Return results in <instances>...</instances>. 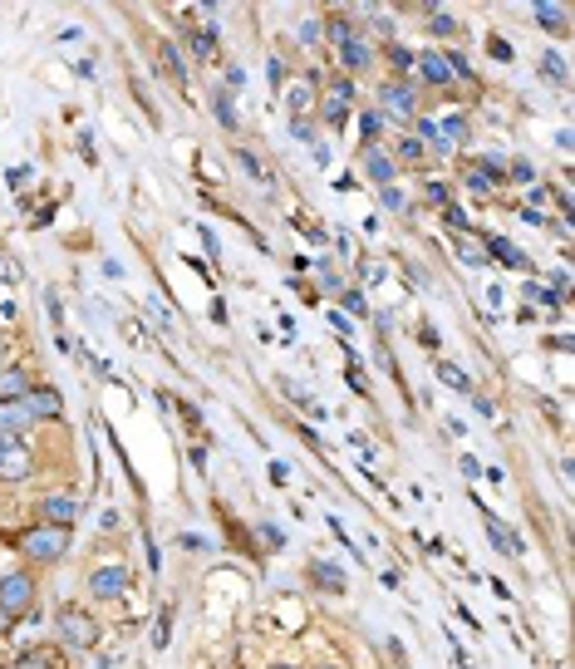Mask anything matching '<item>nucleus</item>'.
I'll return each mask as SVG.
<instances>
[{
  "label": "nucleus",
  "mask_w": 575,
  "mask_h": 669,
  "mask_svg": "<svg viewBox=\"0 0 575 669\" xmlns=\"http://www.w3.org/2000/svg\"><path fill=\"white\" fill-rule=\"evenodd\" d=\"M325 35H330V45H335V55H340V74H345V79L374 64V45L354 30L349 15H330V20H325Z\"/></svg>",
  "instance_id": "1"
},
{
  "label": "nucleus",
  "mask_w": 575,
  "mask_h": 669,
  "mask_svg": "<svg viewBox=\"0 0 575 669\" xmlns=\"http://www.w3.org/2000/svg\"><path fill=\"white\" fill-rule=\"evenodd\" d=\"M55 635L64 650H74V655H89V650H99V640H104V625L89 615L84 606H64L55 610Z\"/></svg>",
  "instance_id": "2"
},
{
  "label": "nucleus",
  "mask_w": 575,
  "mask_h": 669,
  "mask_svg": "<svg viewBox=\"0 0 575 669\" xmlns=\"http://www.w3.org/2000/svg\"><path fill=\"white\" fill-rule=\"evenodd\" d=\"M69 542H74V527L35 522V527H25V532H20V542H15V547L25 551L35 566H59V561L69 556Z\"/></svg>",
  "instance_id": "3"
},
{
  "label": "nucleus",
  "mask_w": 575,
  "mask_h": 669,
  "mask_svg": "<svg viewBox=\"0 0 575 669\" xmlns=\"http://www.w3.org/2000/svg\"><path fill=\"white\" fill-rule=\"evenodd\" d=\"M35 606H40V581L30 571H5L0 576V610L10 620H25V615H35Z\"/></svg>",
  "instance_id": "4"
},
{
  "label": "nucleus",
  "mask_w": 575,
  "mask_h": 669,
  "mask_svg": "<svg viewBox=\"0 0 575 669\" xmlns=\"http://www.w3.org/2000/svg\"><path fill=\"white\" fill-rule=\"evenodd\" d=\"M374 99H379V119H384V123H389V119H394V123H413V119H418V89H413L408 79H384Z\"/></svg>",
  "instance_id": "5"
},
{
  "label": "nucleus",
  "mask_w": 575,
  "mask_h": 669,
  "mask_svg": "<svg viewBox=\"0 0 575 669\" xmlns=\"http://www.w3.org/2000/svg\"><path fill=\"white\" fill-rule=\"evenodd\" d=\"M30 473H35V453H30V438L0 433V483H25Z\"/></svg>",
  "instance_id": "6"
},
{
  "label": "nucleus",
  "mask_w": 575,
  "mask_h": 669,
  "mask_svg": "<svg viewBox=\"0 0 575 669\" xmlns=\"http://www.w3.org/2000/svg\"><path fill=\"white\" fill-rule=\"evenodd\" d=\"M128 586H133V571H128L123 561H109V566H94V571H89V596L104 601V606H109V601H123Z\"/></svg>",
  "instance_id": "7"
},
{
  "label": "nucleus",
  "mask_w": 575,
  "mask_h": 669,
  "mask_svg": "<svg viewBox=\"0 0 575 669\" xmlns=\"http://www.w3.org/2000/svg\"><path fill=\"white\" fill-rule=\"evenodd\" d=\"M35 517H40V522H50V527H74V522H79V497H74L69 487L45 492V497L35 502Z\"/></svg>",
  "instance_id": "8"
},
{
  "label": "nucleus",
  "mask_w": 575,
  "mask_h": 669,
  "mask_svg": "<svg viewBox=\"0 0 575 669\" xmlns=\"http://www.w3.org/2000/svg\"><path fill=\"white\" fill-rule=\"evenodd\" d=\"M413 69H418V79L428 89H448L453 84V69L443 60V50H413Z\"/></svg>",
  "instance_id": "9"
},
{
  "label": "nucleus",
  "mask_w": 575,
  "mask_h": 669,
  "mask_svg": "<svg viewBox=\"0 0 575 669\" xmlns=\"http://www.w3.org/2000/svg\"><path fill=\"white\" fill-rule=\"evenodd\" d=\"M35 424H40V419H35V409H30L25 399H0V433H15V438H25Z\"/></svg>",
  "instance_id": "10"
},
{
  "label": "nucleus",
  "mask_w": 575,
  "mask_h": 669,
  "mask_svg": "<svg viewBox=\"0 0 575 669\" xmlns=\"http://www.w3.org/2000/svg\"><path fill=\"white\" fill-rule=\"evenodd\" d=\"M482 522H487V537H492V547H497V551H507L512 561H521V556H526V542H521V537L507 527V522H502V517H497V512H487V507H482Z\"/></svg>",
  "instance_id": "11"
},
{
  "label": "nucleus",
  "mask_w": 575,
  "mask_h": 669,
  "mask_svg": "<svg viewBox=\"0 0 575 669\" xmlns=\"http://www.w3.org/2000/svg\"><path fill=\"white\" fill-rule=\"evenodd\" d=\"M182 45L197 55V60H217V30L212 25H192V20H182Z\"/></svg>",
  "instance_id": "12"
},
{
  "label": "nucleus",
  "mask_w": 575,
  "mask_h": 669,
  "mask_svg": "<svg viewBox=\"0 0 575 669\" xmlns=\"http://www.w3.org/2000/svg\"><path fill=\"white\" fill-rule=\"evenodd\" d=\"M364 173H369V183L379 187H394V178H399V168H394V158L384 148H364Z\"/></svg>",
  "instance_id": "13"
},
{
  "label": "nucleus",
  "mask_w": 575,
  "mask_h": 669,
  "mask_svg": "<svg viewBox=\"0 0 575 669\" xmlns=\"http://www.w3.org/2000/svg\"><path fill=\"white\" fill-rule=\"evenodd\" d=\"M25 404L35 409V419H64V399H59L50 384H35V389L25 394Z\"/></svg>",
  "instance_id": "14"
},
{
  "label": "nucleus",
  "mask_w": 575,
  "mask_h": 669,
  "mask_svg": "<svg viewBox=\"0 0 575 669\" xmlns=\"http://www.w3.org/2000/svg\"><path fill=\"white\" fill-rule=\"evenodd\" d=\"M315 79H320V74L310 69V74H305V84H290V89H286L290 119H310V104H315V89H310V84H315Z\"/></svg>",
  "instance_id": "15"
},
{
  "label": "nucleus",
  "mask_w": 575,
  "mask_h": 669,
  "mask_svg": "<svg viewBox=\"0 0 575 669\" xmlns=\"http://www.w3.org/2000/svg\"><path fill=\"white\" fill-rule=\"evenodd\" d=\"M30 389H35L30 369H20V365H5V369H0V399H25Z\"/></svg>",
  "instance_id": "16"
},
{
  "label": "nucleus",
  "mask_w": 575,
  "mask_h": 669,
  "mask_svg": "<svg viewBox=\"0 0 575 669\" xmlns=\"http://www.w3.org/2000/svg\"><path fill=\"white\" fill-rule=\"evenodd\" d=\"M158 64L168 69V79H173L177 89L187 94V84H192V79H187V60L177 55V45H173V40H158Z\"/></svg>",
  "instance_id": "17"
},
{
  "label": "nucleus",
  "mask_w": 575,
  "mask_h": 669,
  "mask_svg": "<svg viewBox=\"0 0 575 669\" xmlns=\"http://www.w3.org/2000/svg\"><path fill=\"white\" fill-rule=\"evenodd\" d=\"M482 251H487V261H502V266H512V271H526V251L507 242V237H482Z\"/></svg>",
  "instance_id": "18"
},
{
  "label": "nucleus",
  "mask_w": 575,
  "mask_h": 669,
  "mask_svg": "<svg viewBox=\"0 0 575 669\" xmlns=\"http://www.w3.org/2000/svg\"><path fill=\"white\" fill-rule=\"evenodd\" d=\"M305 576H310L320 591H330V596H345V571H335L330 561H310V566H305Z\"/></svg>",
  "instance_id": "19"
},
{
  "label": "nucleus",
  "mask_w": 575,
  "mask_h": 669,
  "mask_svg": "<svg viewBox=\"0 0 575 669\" xmlns=\"http://www.w3.org/2000/svg\"><path fill=\"white\" fill-rule=\"evenodd\" d=\"M212 114H217V123H222L227 133H236V128H241V119H236V104H231V89H227V84H217V89H212Z\"/></svg>",
  "instance_id": "20"
},
{
  "label": "nucleus",
  "mask_w": 575,
  "mask_h": 669,
  "mask_svg": "<svg viewBox=\"0 0 575 669\" xmlns=\"http://www.w3.org/2000/svg\"><path fill=\"white\" fill-rule=\"evenodd\" d=\"M453 256H458L462 266H472V271H477V266H487V251L477 246V237H467V232L453 237Z\"/></svg>",
  "instance_id": "21"
},
{
  "label": "nucleus",
  "mask_w": 575,
  "mask_h": 669,
  "mask_svg": "<svg viewBox=\"0 0 575 669\" xmlns=\"http://www.w3.org/2000/svg\"><path fill=\"white\" fill-rule=\"evenodd\" d=\"M438 379H443L448 389H458V394H472V374H467V369H458L453 360H438Z\"/></svg>",
  "instance_id": "22"
},
{
  "label": "nucleus",
  "mask_w": 575,
  "mask_h": 669,
  "mask_svg": "<svg viewBox=\"0 0 575 669\" xmlns=\"http://www.w3.org/2000/svg\"><path fill=\"white\" fill-rule=\"evenodd\" d=\"M536 25H541V30H556V35H566L571 15H566L561 5H536Z\"/></svg>",
  "instance_id": "23"
},
{
  "label": "nucleus",
  "mask_w": 575,
  "mask_h": 669,
  "mask_svg": "<svg viewBox=\"0 0 575 669\" xmlns=\"http://www.w3.org/2000/svg\"><path fill=\"white\" fill-rule=\"evenodd\" d=\"M541 74H546L551 84H566V79H571V69H566V60H561V50H541Z\"/></svg>",
  "instance_id": "24"
},
{
  "label": "nucleus",
  "mask_w": 575,
  "mask_h": 669,
  "mask_svg": "<svg viewBox=\"0 0 575 669\" xmlns=\"http://www.w3.org/2000/svg\"><path fill=\"white\" fill-rule=\"evenodd\" d=\"M438 133H443L448 148H453V143H467V133H472V128H467V114H448V119L438 123Z\"/></svg>",
  "instance_id": "25"
},
{
  "label": "nucleus",
  "mask_w": 575,
  "mask_h": 669,
  "mask_svg": "<svg viewBox=\"0 0 575 669\" xmlns=\"http://www.w3.org/2000/svg\"><path fill=\"white\" fill-rule=\"evenodd\" d=\"M389 158H394V168H403V163L423 168V143H418V138H399V148H394Z\"/></svg>",
  "instance_id": "26"
},
{
  "label": "nucleus",
  "mask_w": 575,
  "mask_h": 669,
  "mask_svg": "<svg viewBox=\"0 0 575 669\" xmlns=\"http://www.w3.org/2000/svg\"><path fill=\"white\" fill-rule=\"evenodd\" d=\"M0 669H55V650H30L15 665H0Z\"/></svg>",
  "instance_id": "27"
},
{
  "label": "nucleus",
  "mask_w": 575,
  "mask_h": 669,
  "mask_svg": "<svg viewBox=\"0 0 575 669\" xmlns=\"http://www.w3.org/2000/svg\"><path fill=\"white\" fill-rule=\"evenodd\" d=\"M521 296H526V301H541L546 310H561V296H556L551 286H536V281H526V286H521Z\"/></svg>",
  "instance_id": "28"
},
{
  "label": "nucleus",
  "mask_w": 575,
  "mask_h": 669,
  "mask_svg": "<svg viewBox=\"0 0 575 669\" xmlns=\"http://www.w3.org/2000/svg\"><path fill=\"white\" fill-rule=\"evenodd\" d=\"M384 128H389V123L379 119V114H364V119H359V133H364V148H379Z\"/></svg>",
  "instance_id": "29"
},
{
  "label": "nucleus",
  "mask_w": 575,
  "mask_h": 669,
  "mask_svg": "<svg viewBox=\"0 0 575 669\" xmlns=\"http://www.w3.org/2000/svg\"><path fill=\"white\" fill-rule=\"evenodd\" d=\"M345 123H349V104H340V99H325V128H335V133H340Z\"/></svg>",
  "instance_id": "30"
},
{
  "label": "nucleus",
  "mask_w": 575,
  "mask_h": 669,
  "mask_svg": "<svg viewBox=\"0 0 575 669\" xmlns=\"http://www.w3.org/2000/svg\"><path fill=\"white\" fill-rule=\"evenodd\" d=\"M448 197H453L448 183H438V178H428V183H423V202H428V207H448Z\"/></svg>",
  "instance_id": "31"
},
{
  "label": "nucleus",
  "mask_w": 575,
  "mask_h": 669,
  "mask_svg": "<svg viewBox=\"0 0 575 669\" xmlns=\"http://www.w3.org/2000/svg\"><path fill=\"white\" fill-rule=\"evenodd\" d=\"M487 55H492V60H497V64H512V60H517V50H512V40H502V35H492V40H487Z\"/></svg>",
  "instance_id": "32"
},
{
  "label": "nucleus",
  "mask_w": 575,
  "mask_h": 669,
  "mask_svg": "<svg viewBox=\"0 0 575 669\" xmlns=\"http://www.w3.org/2000/svg\"><path fill=\"white\" fill-rule=\"evenodd\" d=\"M428 30L448 40V35H458V20H453V15H443V10H433V15H428Z\"/></svg>",
  "instance_id": "33"
},
{
  "label": "nucleus",
  "mask_w": 575,
  "mask_h": 669,
  "mask_svg": "<svg viewBox=\"0 0 575 669\" xmlns=\"http://www.w3.org/2000/svg\"><path fill=\"white\" fill-rule=\"evenodd\" d=\"M325 89H330V99H340V104H354V79H345V74H335Z\"/></svg>",
  "instance_id": "34"
},
{
  "label": "nucleus",
  "mask_w": 575,
  "mask_h": 669,
  "mask_svg": "<svg viewBox=\"0 0 575 669\" xmlns=\"http://www.w3.org/2000/svg\"><path fill=\"white\" fill-rule=\"evenodd\" d=\"M507 183H536V168H531L526 158H512V163H507Z\"/></svg>",
  "instance_id": "35"
},
{
  "label": "nucleus",
  "mask_w": 575,
  "mask_h": 669,
  "mask_svg": "<svg viewBox=\"0 0 575 669\" xmlns=\"http://www.w3.org/2000/svg\"><path fill=\"white\" fill-rule=\"evenodd\" d=\"M320 35H325V20H305V25H300V45H305V50H315Z\"/></svg>",
  "instance_id": "36"
},
{
  "label": "nucleus",
  "mask_w": 575,
  "mask_h": 669,
  "mask_svg": "<svg viewBox=\"0 0 575 669\" xmlns=\"http://www.w3.org/2000/svg\"><path fill=\"white\" fill-rule=\"evenodd\" d=\"M443 222H448V227H453V232H472V217H467V212H462V207H453V202H448V207H443Z\"/></svg>",
  "instance_id": "37"
},
{
  "label": "nucleus",
  "mask_w": 575,
  "mask_h": 669,
  "mask_svg": "<svg viewBox=\"0 0 575 669\" xmlns=\"http://www.w3.org/2000/svg\"><path fill=\"white\" fill-rule=\"evenodd\" d=\"M379 202H384L389 212H408V197H403L399 187H379Z\"/></svg>",
  "instance_id": "38"
},
{
  "label": "nucleus",
  "mask_w": 575,
  "mask_h": 669,
  "mask_svg": "<svg viewBox=\"0 0 575 669\" xmlns=\"http://www.w3.org/2000/svg\"><path fill=\"white\" fill-rule=\"evenodd\" d=\"M384 55H389V64H394V69H413V50H408V45H389Z\"/></svg>",
  "instance_id": "39"
},
{
  "label": "nucleus",
  "mask_w": 575,
  "mask_h": 669,
  "mask_svg": "<svg viewBox=\"0 0 575 669\" xmlns=\"http://www.w3.org/2000/svg\"><path fill=\"white\" fill-rule=\"evenodd\" d=\"M359 276H364V286H384V266H379V261H364Z\"/></svg>",
  "instance_id": "40"
},
{
  "label": "nucleus",
  "mask_w": 575,
  "mask_h": 669,
  "mask_svg": "<svg viewBox=\"0 0 575 669\" xmlns=\"http://www.w3.org/2000/svg\"><path fill=\"white\" fill-rule=\"evenodd\" d=\"M177 414H182V419H187L192 428H202V409H197L192 399H177Z\"/></svg>",
  "instance_id": "41"
},
{
  "label": "nucleus",
  "mask_w": 575,
  "mask_h": 669,
  "mask_svg": "<svg viewBox=\"0 0 575 669\" xmlns=\"http://www.w3.org/2000/svg\"><path fill=\"white\" fill-rule=\"evenodd\" d=\"M290 133H295L300 143H315V123L310 119H290Z\"/></svg>",
  "instance_id": "42"
},
{
  "label": "nucleus",
  "mask_w": 575,
  "mask_h": 669,
  "mask_svg": "<svg viewBox=\"0 0 575 669\" xmlns=\"http://www.w3.org/2000/svg\"><path fill=\"white\" fill-rule=\"evenodd\" d=\"M472 409H477L482 419H497V409H492V399H487V394H477V389H472Z\"/></svg>",
  "instance_id": "43"
},
{
  "label": "nucleus",
  "mask_w": 575,
  "mask_h": 669,
  "mask_svg": "<svg viewBox=\"0 0 575 669\" xmlns=\"http://www.w3.org/2000/svg\"><path fill=\"white\" fill-rule=\"evenodd\" d=\"M256 532H261V537H266L271 547H286V532H281V527H271V522H261Z\"/></svg>",
  "instance_id": "44"
},
{
  "label": "nucleus",
  "mask_w": 575,
  "mask_h": 669,
  "mask_svg": "<svg viewBox=\"0 0 575 669\" xmlns=\"http://www.w3.org/2000/svg\"><path fill=\"white\" fill-rule=\"evenodd\" d=\"M521 222H531V227H546V207H521Z\"/></svg>",
  "instance_id": "45"
},
{
  "label": "nucleus",
  "mask_w": 575,
  "mask_h": 669,
  "mask_svg": "<svg viewBox=\"0 0 575 669\" xmlns=\"http://www.w3.org/2000/svg\"><path fill=\"white\" fill-rule=\"evenodd\" d=\"M340 296H345V310H349V315H364V296H359V291H340Z\"/></svg>",
  "instance_id": "46"
},
{
  "label": "nucleus",
  "mask_w": 575,
  "mask_h": 669,
  "mask_svg": "<svg viewBox=\"0 0 575 669\" xmlns=\"http://www.w3.org/2000/svg\"><path fill=\"white\" fill-rule=\"evenodd\" d=\"M418 345H428V350H438V330H433V325H418Z\"/></svg>",
  "instance_id": "47"
},
{
  "label": "nucleus",
  "mask_w": 575,
  "mask_h": 669,
  "mask_svg": "<svg viewBox=\"0 0 575 669\" xmlns=\"http://www.w3.org/2000/svg\"><path fill=\"white\" fill-rule=\"evenodd\" d=\"M462 473H467V478H482V463H477L472 453H462Z\"/></svg>",
  "instance_id": "48"
},
{
  "label": "nucleus",
  "mask_w": 575,
  "mask_h": 669,
  "mask_svg": "<svg viewBox=\"0 0 575 669\" xmlns=\"http://www.w3.org/2000/svg\"><path fill=\"white\" fill-rule=\"evenodd\" d=\"M271 483H276V487L290 483V468H286V463H271Z\"/></svg>",
  "instance_id": "49"
},
{
  "label": "nucleus",
  "mask_w": 575,
  "mask_h": 669,
  "mask_svg": "<svg viewBox=\"0 0 575 669\" xmlns=\"http://www.w3.org/2000/svg\"><path fill=\"white\" fill-rule=\"evenodd\" d=\"M177 542H182V551H207V542H202V537H192V532H182Z\"/></svg>",
  "instance_id": "50"
},
{
  "label": "nucleus",
  "mask_w": 575,
  "mask_h": 669,
  "mask_svg": "<svg viewBox=\"0 0 575 669\" xmlns=\"http://www.w3.org/2000/svg\"><path fill=\"white\" fill-rule=\"evenodd\" d=\"M330 325H335L340 335H349V330H354V320H345V310H335V315H330Z\"/></svg>",
  "instance_id": "51"
},
{
  "label": "nucleus",
  "mask_w": 575,
  "mask_h": 669,
  "mask_svg": "<svg viewBox=\"0 0 575 669\" xmlns=\"http://www.w3.org/2000/svg\"><path fill=\"white\" fill-rule=\"evenodd\" d=\"M45 305H50V320H55V325H59V320H64V305H59V296H55V291L45 296Z\"/></svg>",
  "instance_id": "52"
},
{
  "label": "nucleus",
  "mask_w": 575,
  "mask_h": 669,
  "mask_svg": "<svg viewBox=\"0 0 575 669\" xmlns=\"http://www.w3.org/2000/svg\"><path fill=\"white\" fill-rule=\"evenodd\" d=\"M202 242H207V256H212V261H217V256H222V246H217V237H212V232H207V227H202Z\"/></svg>",
  "instance_id": "53"
},
{
  "label": "nucleus",
  "mask_w": 575,
  "mask_h": 669,
  "mask_svg": "<svg viewBox=\"0 0 575 669\" xmlns=\"http://www.w3.org/2000/svg\"><path fill=\"white\" fill-rule=\"evenodd\" d=\"M266 74L276 79V89H281V79H286V69H281V60H266Z\"/></svg>",
  "instance_id": "54"
},
{
  "label": "nucleus",
  "mask_w": 575,
  "mask_h": 669,
  "mask_svg": "<svg viewBox=\"0 0 575 669\" xmlns=\"http://www.w3.org/2000/svg\"><path fill=\"white\" fill-rule=\"evenodd\" d=\"M5 365H15V360H10V340L0 335V369H5Z\"/></svg>",
  "instance_id": "55"
},
{
  "label": "nucleus",
  "mask_w": 575,
  "mask_h": 669,
  "mask_svg": "<svg viewBox=\"0 0 575 669\" xmlns=\"http://www.w3.org/2000/svg\"><path fill=\"white\" fill-rule=\"evenodd\" d=\"M0 276H5V281H15V266H10L5 256H0Z\"/></svg>",
  "instance_id": "56"
},
{
  "label": "nucleus",
  "mask_w": 575,
  "mask_h": 669,
  "mask_svg": "<svg viewBox=\"0 0 575 669\" xmlns=\"http://www.w3.org/2000/svg\"><path fill=\"white\" fill-rule=\"evenodd\" d=\"M10 625H15V620H10V615L0 610V640H5V630H10Z\"/></svg>",
  "instance_id": "57"
},
{
  "label": "nucleus",
  "mask_w": 575,
  "mask_h": 669,
  "mask_svg": "<svg viewBox=\"0 0 575 669\" xmlns=\"http://www.w3.org/2000/svg\"><path fill=\"white\" fill-rule=\"evenodd\" d=\"M271 669H295V665H271Z\"/></svg>",
  "instance_id": "58"
}]
</instances>
